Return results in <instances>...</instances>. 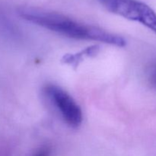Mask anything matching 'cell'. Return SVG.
<instances>
[{"label":"cell","instance_id":"5","mask_svg":"<svg viewBox=\"0 0 156 156\" xmlns=\"http://www.w3.org/2000/svg\"><path fill=\"white\" fill-rule=\"evenodd\" d=\"M148 78L151 85L156 89V63L152 64L148 70Z\"/></svg>","mask_w":156,"mask_h":156},{"label":"cell","instance_id":"4","mask_svg":"<svg viewBox=\"0 0 156 156\" xmlns=\"http://www.w3.org/2000/svg\"><path fill=\"white\" fill-rule=\"evenodd\" d=\"M98 50V46H93V47H88L85 50H82L81 53H76V54H67L65 55L62 59V62L69 65L77 66L79 61L82 60L84 56H89L92 54H96Z\"/></svg>","mask_w":156,"mask_h":156},{"label":"cell","instance_id":"1","mask_svg":"<svg viewBox=\"0 0 156 156\" xmlns=\"http://www.w3.org/2000/svg\"><path fill=\"white\" fill-rule=\"evenodd\" d=\"M19 15L26 21L73 39L99 41L120 47L126 45V41L122 37L82 24L61 14L22 8Z\"/></svg>","mask_w":156,"mask_h":156},{"label":"cell","instance_id":"3","mask_svg":"<svg viewBox=\"0 0 156 156\" xmlns=\"http://www.w3.org/2000/svg\"><path fill=\"white\" fill-rule=\"evenodd\" d=\"M44 92L69 126L77 128L82 124L81 108L65 90L57 85H49L45 87Z\"/></svg>","mask_w":156,"mask_h":156},{"label":"cell","instance_id":"6","mask_svg":"<svg viewBox=\"0 0 156 156\" xmlns=\"http://www.w3.org/2000/svg\"><path fill=\"white\" fill-rule=\"evenodd\" d=\"M49 153H50V151H49L48 148H43V149H40L34 156H49Z\"/></svg>","mask_w":156,"mask_h":156},{"label":"cell","instance_id":"2","mask_svg":"<svg viewBox=\"0 0 156 156\" xmlns=\"http://www.w3.org/2000/svg\"><path fill=\"white\" fill-rule=\"evenodd\" d=\"M108 10L136 21L156 34V13L146 3L137 0H99Z\"/></svg>","mask_w":156,"mask_h":156}]
</instances>
